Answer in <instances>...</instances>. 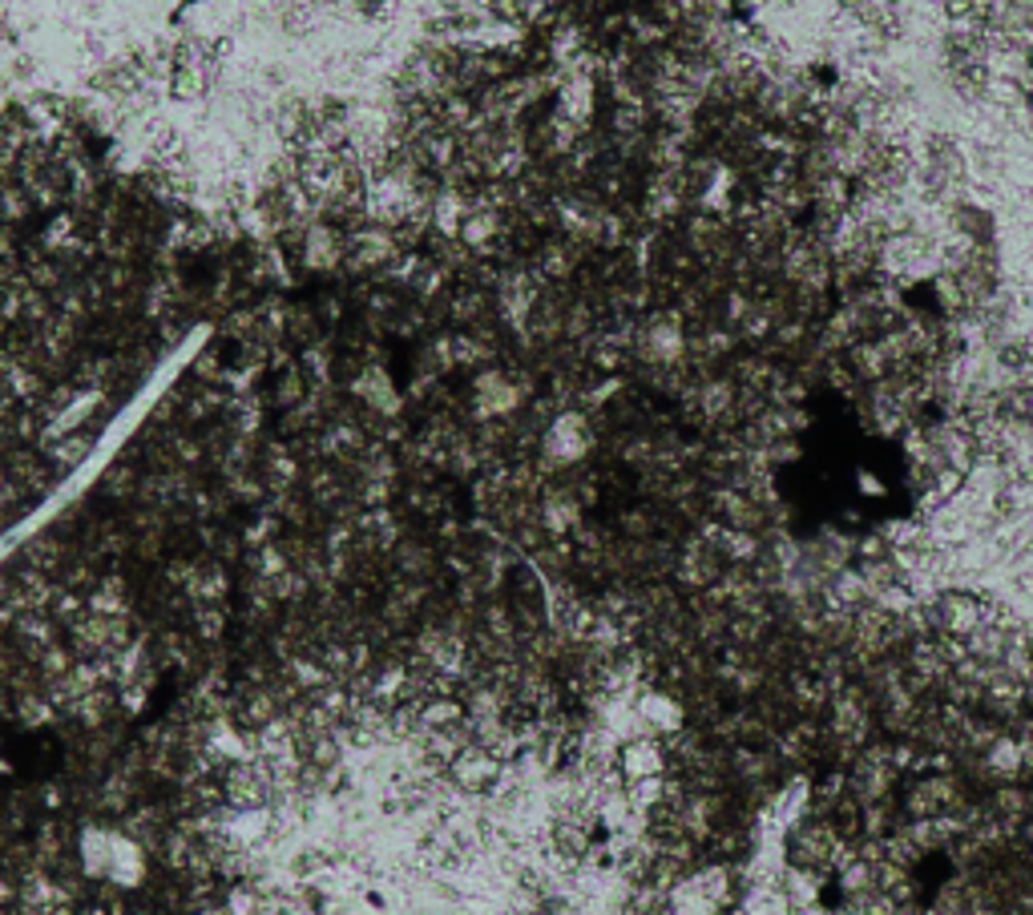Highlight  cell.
<instances>
[{
    "instance_id": "12",
    "label": "cell",
    "mask_w": 1033,
    "mask_h": 915,
    "mask_svg": "<svg viewBox=\"0 0 1033 915\" xmlns=\"http://www.w3.org/2000/svg\"><path fill=\"white\" fill-rule=\"evenodd\" d=\"M86 606L93 613H105V618H130V589H125L122 577H98Z\"/></svg>"
},
{
    "instance_id": "7",
    "label": "cell",
    "mask_w": 1033,
    "mask_h": 915,
    "mask_svg": "<svg viewBox=\"0 0 1033 915\" xmlns=\"http://www.w3.org/2000/svg\"><path fill=\"white\" fill-rule=\"evenodd\" d=\"M683 347H686L683 323L674 319V315H654V319L642 327V335H638V351H642V359L654 363V368H671V363H678Z\"/></svg>"
},
{
    "instance_id": "2",
    "label": "cell",
    "mask_w": 1033,
    "mask_h": 915,
    "mask_svg": "<svg viewBox=\"0 0 1033 915\" xmlns=\"http://www.w3.org/2000/svg\"><path fill=\"white\" fill-rule=\"evenodd\" d=\"M852 843L835 831L832 818H804L791 835H787V859L796 867H808L816 876H828V871H840V867L852 859Z\"/></svg>"
},
{
    "instance_id": "10",
    "label": "cell",
    "mask_w": 1033,
    "mask_h": 915,
    "mask_svg": "<svg viewBox=\"0 0 1033 915\" xmlns=\"http://www.w3.org/2000/svg\"><path fill=\"white\" fill-rule=\"evenodd\" d=\"M666 762H671V750L654 734H642V738H630V743L618 746V770H622L626 782L666 775Z\"/></svg>"
},
{
    "instance_id": "1",
    "label": "cell",
    "mask_w": 1033,
    "mask_h": 915,
    "mask_svg": "<svg viewBox=\"0 0 1033 915\" xmlns=\"http://www.w3.org/2000/svg\"><path fill=\"white\" fill-rule=\"evenodd\" d=\"M77 859L86 879H98L113 891H134L150 876L146 843H137L130 831L113 823H86L77 835Z\"/></svg>"
},
{
    "instance_id": "13",
    "label": "cell",
    "mask_w": 1033,
    "mask_h": 915,
    "mask_svg": "<svg viewBox=\"0 0 1033 915\" xmlns=\"http://www.w3.org/2000/svg\"><path fill=\"white\" fill-rule=\"evenodd\" d=\"M53 460L57 464H77V460L89 452V436L86 432H65V440H53Z\"/></svg>"
},
{
    "instance_id": "11",
    "label": "cell",
    "mask_w": 1033,
    "mask_h": 915,
    "mask_svg": "<svg viewBox=\"0 0 1033 915\" xmlns=\"http://www.w3.org/2000/svg\"><path fill=\"white\" fill-rule=\"evenodd\" d=\"M351 396L360 399L368 411H380V416H400V408H404V399H400L396 384L388 380L384 368H363L351 380Z\"/></svg>"
},
{
    "instance_id": "9",
    "label": "cell",
    "mask_w": 1033,
    "mask_h": 915,
    "mask_svg": "<svg viewBox=\"0 0 1033 915\" xmlns=\"http://www.w3.org/2000/svg\"><path fill=\"white\" fill-rule=\"evenodd\" d=\"M638 714L647 722V734H654V738H674V734L686 730V705L666 690H647V686H642V693H638Z\"/></svg>"
},
{
    "instance_id": "4",
    "label": "cell",
    "mask_w": 1033,
    "mask_h": 915,
    "mask_svg": "<svg viewBox=\"0 0 1033 915\" xmlns=\"http://www.w3.org/2000/svg\"><path fill=\"white\" fill-rule=\"evenodd\" d=\"M965 811V794L953 770H929L905 794V818H948Z\"/></svg>"
},
{
    "instance_id": "6",
    "label": "cell",
    "mask_w": 1033,
    "mask_h": 915,
    "mask_svg": "<svg viewBox=\"0 0 1033 915\" xmlns=\"http://www.w3.org/2000/svg\"><path fill=\"white\" fill-rule=\"evenodd\" d=\"M525 399V387L513 380V375L505 372H485L476 375L473 384V404H476V416H485V420H505V416H513V411L521 408Z\"/></svg>"
},
{
    "instance_id": "8",
    "label": "cell",
    "mask_w": 1033,
    "mask_h": 915,
    "mask_svg": "<svg viewBox=\"0 0 1033 915\" xmlns=\"http://www.w3.org/2000/svg\"><path fill=\"white\" fill-rule=\"evenodd\" d=\"M715 681L727 693H734V698H755V693L767 690V666L760 662V654L743 649V654L722 657L719 666H715Z\"/></svg>"
},
{
    "instance_id": "5",
    "label": "cell",
    "mask_w": 1033,
    "mask_h": 915,
    "mask_svg": "<svg viewBox=\"0 0 1033 915\" xmlns=\"http://www.w3.org/2000/svg\"><path fill=\"white\" fill-rule=\"evenodd\" d=\"M546 460L549 464H558V468H570V464H577V460L594 448V428H590V420H585L582 411H561V416H553L546 428Z\"/></svg>"
},
{
    "instance_id": "3",
    "label": "cell",
    "mask_w": 1033,
    "mask_h": 915,
    "mask_svg": "<svg viewBox=\"0 0 1033 915\" xmlns=\"http://www.w3.org/2000/svg\"><path fill=\"white\" fill-rule=\"evenodd\" d=\"M828 743L840 746V750H864L872 738V726H876V702L864 686H840L832 693V705H828Z\"/></svg>"
}]
</instances>
